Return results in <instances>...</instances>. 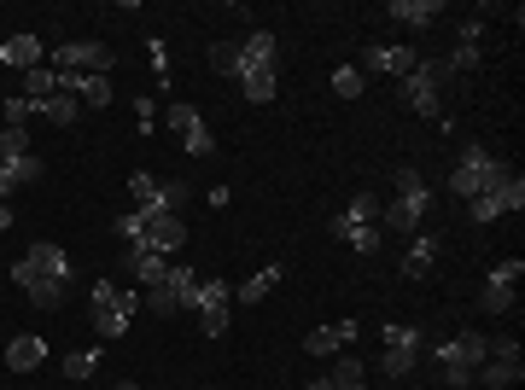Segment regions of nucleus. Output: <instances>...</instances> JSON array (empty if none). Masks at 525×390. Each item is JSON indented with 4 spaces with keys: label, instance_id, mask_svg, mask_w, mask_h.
Wrapping results in <instances>:
<instances>
[{
    "label": "nucleus",
    "instance_id": "nucleus-10",
    "mask_svg": "<svg viewBox=\"0 0 525 390\" xmlns=\"http://www.w3.org/2000/svg\"><path fill=\"white\" fill-rule=\"evenodd\" d=\"M508 210H525V175H514V169L467 204V216H473V222H496V216H508Z\"/></svg>",
    "mask_w": 525,
    "mask_h": 390
},
{
    "label": "nucleus",
    "instance_id": "nucleus-8",
    "mask_svg": "<svg viewBox=\"0 0 525 390\" xmlns=\"http://www.w3.org/2000/svg\"><path fill=\"white\" fill-rule=\"evenodd\" d=\"M187 309L199 315L205 338H222V332H228V315H234V286H228V280H199V292H193Z\"/></svg>",
    "mask_w": 525,
    "mask_h": 390
},
{
    "label": "nucleus",
    "instance_id": "nucleus-6",
    "mask_svg": "<svg viewBox=\"0 0 525 390\" xmlns=\"http://www.w3.org/2000/svg\"><path fill=\"white\" fill-rule=\"evenodd\" d=\"M444 82H450V65H444V59H420V65L403 76V105H409V111H420V117H438Z\"/></svg>",
    "mask_w": 525,
    "mask_h": 390
},
{
    "label": "nucleus",
    "instance_id": "nucleus-12",
    "mask_svg": "<svg viewBox=\"0 0 525 390\" xmlns=\"http://www.w3.org/2000/svg\"><path fill=\"white\" fill-rule=\"evenodd\" d=\"M53 70H70V76H111V47H105V41H65V47H53Z\"/></svg>",
    "mask_w": 525,
    "mask_h": 390
},
{
    "label": "nucleus",
    "instance_id": "nucleus-22",
    "mask_svg": "<svg viewBox=\"0 0 525 390\" xmlns=\"http://www.w3.org/2000/svg\"><path fill=\"white\" fill-rule=\"evenodd\" d=\"M327 228H380V198H374V193H356L339 216H327Z\"/></svg>",
    "mask_w": 525,
    "mask_h": 390
},
{
    "label": "nucleus",
    "instance_id": "nucleus-35",
    "mask_svg": "<svg viewBox=\"0 0 525 390\" xmlns=\"http://www.w3.org/2000/svg\"><path fill=\"white\" fill-rule=\"evenodd\" d=\"M333 385H339V390H356V385H362V361H356V356H339V367H333Z\"/></svg>",
    "mask_w": 525,
    "mask_h": 390
},
{
    "label": "nucleus",
    "instance_id": "nucleus-4",
    "mask_svg": "<svg viewBox=\"0 0 525 390\" xmlns=\"http://www.w3.org/2000/svg\"><path fill=\"white\" fill-rule=\"evenodd\" d=\"M140 303H146V297L123 292L117 280H94V332H100V338H123V332L135 326Z\"/></svg>",
    "mask_w": 525,
    "mask_h": 390
},
{
    "label": "nucleus",
    "instance_id": "nucleus-18",
    "mask_svg": "<svg viewBox=\"0 0 525 390\" xmlns=\"http://www.w3.org/2000/svg\"><path fill=\"white\" fill-rule=\"evenodd\" d=\"M438 251H444V245H438V233H415V239H409V251H403V280H426V274L438 268Z\"/></svg>",
    "mask_w": 525,
    "mask_h": 390
},
{
    "label": "nucleus",
    "instance_id": "nucleus-25",
    "mask_svg": "<svg viewBox=\"0 0 525 390\" xmlns=\"http://www.w3.org/2000/svg\"><path fill=\"white\" fill-rule=\"evenodd\" d=\"M280 280H286V262H269V268H257L240 292H234V303H245V309H251V303H263V297L275 292Z\"/></svg>",
    "mask_w": 525,
    "mask_h": 390
},
{
    "label": "nucleus",
    "instance_id": "nucleus-37",
    "mask_svg": "<svg viewBox=\"0 0 525 390\" xmlns=\"http://www.w3.org/2000/svg\"><path fill=\"white\" fill-rule=\"evenodd\" d=\"M479 41H485V18H467L461 24V47H479Z\"/></svg>",
    "mask_w": 525,
    "mask_h": 390
},
{
    "label": "nucleus",
    "instance_id": "nucleus-23",
    "mask_svg": "<svg viewBox=\"0 0 525 390\" xmlns=\"http://www.w3.org/2000/svg\"><path fill=\"white\" fill-rule=\"evenodd\" d=\"M47 361V338H35V332H18L12 344H6V367L12 373H35Z\"/></svg>",
    "mask_w": 525,
    "mask_h": 390
},
{
    "label": "nucleus",
    "instance_id": "nucleus-14",
    "mask_svg": "<svg viewBox=\"0 0 525 390\" xmlns=\"http://www.w3.org/2000/svg\"><path fill=\"white\" fill-rule=\"evenodd\" d=\"M164 123H170V134L187 146V158H210V152H216V134L205 129V117H199L193 105H170Z\"/></svg>",
    "mask_w": 525,
    "mask_h": 390
},
{
    "label": "nucleus",
    "instance_id": "nucleus-7",
    "mask_svg": "<svg viewBox=\"0 0 525 390\" xmlns=\"http://www.w3.org/2000/svg\"><path fill=\"white\" fill-rule=\"evenodd\" d=\"M129 193L140 198V216H175V204H187V187L152 175V169H135V175H129Z\"/></svg>",
    "mask_w": 525,
    "mask_h": 390
},
{
    "label": "nucleus",
    "instance_id": "nucleus-11",
    "mask_svg": "<svg viewBox=\"0 0 525 390\" xmlns=\"http://www.w3.org/2000/svg\"><path fill=\"white\" fill-rule=\"evenodd\" d=\"M520 280H525V262H520V257H502V262L485 274L479 309H485V315H508V309H514V286H520Z\"/></svg>",
    "mask_w": 525,
    "mask_h": 390
},
{
    "label": "nucleus",
    "instance_id": "nucleus-3",
    "mask_svg": "<svg viewBox=\"0 0 525 390\" xmlns=\"http://www.w3.org/2000/svg\"><path fill=\"white\" fill-rule=\"evenodd\" d=\"M426 210H432V187L420 181L415 169H397V198L380 210V228H391V233H420Z\"/></svg>",
    "mask_w": 525,
    "mask_h": 390
},
{
    "label": "nucleus",
    "instance_id": "nucleus-19",
    "mask_svg": "<svg viewBox=\"0 0 525 390\" xmlns=\"http://www.w3.org/2000/svg\"><path fill=\"white\" fill-rule=\"evenodd\" d=\"M385 18H397V24H409V30H432V24L444 18V0H391Z\"/></svg>",
    "mask_w": 525,
    "mask_h": 390
},
{
    "label": "nucleus",
    "instance_id": "nucleus-28",
    "mask_svg": "<svg viewBox=\"0 0 525 390\" xmlns=\"http://www.w3.org/2000/svg\"><path fill=\"white\" fill-rule=\"evenodd\" d=\"M41 117H47L53 129H70V123L82 117V99H76V94H65V88H59V94H53V99H47V105H41Z\"/></svg>",
    "mask_w": 525,
    "mask_h": 390
},
{
    "label": "nucleus",
    "instance_id": "nucleus-17",
    "mask_svg": "<svg viewBox=\"0 0 525 390\" xmlns=\"http://www.w3.org/2000/svg\"><path fill=\"white\" fill-rule=\"evenodd\" d=\"M356 321H333V326H315L310 338H304V350L310 356H345V344H356Z\"/></svg>",
    "mask_w": 525,
    "mask_h": 390
},
{
    "label": "nucleus",
    "instance_id": "nucleus-30",
    "mask_svg": "<svg viewBox=\"0 0 525 390\" xmlns=\"http://www.w3.org/2000/svg\"><path fill=\"white\" fill-rule=\"evenodd\" d=\"M333 239H345L350 251H362V257H374L380 251V228H327Z\"/></svg>",
    "mask_w": 525,
    "mask_h": 390
},
{
    "label": "nucleus",
    "instance_id": "nucleus-38",
    "mask_svg": "<svg viewBox=\"0 0 525 390\" xmlns=\"http://www.w3.org/2000/svg\"><path fill=\"white\" fill-rule=\"evenodd\" d=\"M152 70H158V82H170V53H164V41H152Z\"/></svg>",
    "mask_w": 525,
    "mask_h": 390
},
{
    "label": "nucleus",
    "instance_id": "nucleus-36",
    "mask_svg": "<svg viewBox=\"0 0 525 390\" xmlns=\"http://www.w3.org/2000/svg\"><path fill=\"white\" fill-rule=\"evenodd\" d=\"M444 65H450V76L455 70H479V47H461V41H455V53L444 59Z\"/></svg>",
    "mask_w": 525,
    "mask_h": 390
},
{
    "label": "nucleus",
    "instance_id": "nucleus-16",
    "mask_svg": "<svg viewBox=\"0 0 525 390\" xmlns=\"http://www.w3.org/2000/svg\"><path fill=\"white\" fill-rule=\"evenodd\" d=\"M415 65H420L415 47H385V41H374V47H368V59H362V76H368V70H385V76H397V82H403Z\"/></svg>",
    "mask_w": 525,
    "mask_h": 390
},
{
    "label": "nucleus",
    "instance_id": "nucleus-31",
    "mask_svg": "<svg viewBox=\"0 0 525 390\" xmlns=\"http://www.w3.org/2000/svg\"><path fill=\"white\" fill-rule=\"evenodd\" d=\"M362 88H368L362 65H339V70H333V94H339V99H362Z\"/></svg>",
    "mask_w": 525,
    "mask_h": 390
},
{
    "label": "nucleus",
    "instance_id": "nucleus-5",
    "mask_svg": "<svg viewBox=\"0 0 525 390\" xmlns=\"http://www.w3.org/2000/svg\"><path fill=\"white\" fill-rule=\"evenodd\" d=\"M502 175H508V163L502 158H490L485 146H467L461 163H455V175H450V193L461 198V204H473V198L485 193V187H496Z\"/></svg>",
    "mask_w": 525,
    "mask_h": 390
},
{
    "label": "nucleus",
    "instance_id": "nucleus-33",
    "mask_svg": "<svg viewBox=\"0 0 525 390\" xmlns=\"http://www.w3.org/2000/svg\"><path fill=\"white\" fill-rule=\"evenodd\" d=\"M210 65L222 70L228 82H240V76H245V65H240V47H228V41H216V47H210Z\"/></svg>",
    "mask_w": 525,
    "mask_h": 390
},
{
    "label": "nucleus",
    "instance_id": "nucleus-24",
    "mask_svg": "<svg viewBox=\"0 0 525 390\" xmlns=\"http://www.w3.org/2000/svg\"><path fill=\"white\" fill-rule=\"evenodd\" d=\"M35 181H41V158H6L0 163V198H12L18 193V187H35Z\"/></svg>",
    "mask_w": 525,
    "mask_h": 390
},
{
    "label": "nucleus",
    "instance_id": "nucleus-40",
    "mask_svg": "<svg viewBox=\"0 0 525 390\" xmlns=\"http://www.w3.org/2000/svg\"><path fill=\"white\" fill-rule=\"evenodd\" d=\"M117 390H140V385H117Z\"/></svg>",
    "mask_w": 525,
    "mask_h": 390
},
{
    "label": "nucleus",
    "instance_id": "nucleus-13",
    "mask_svg": "<svg viewBox=\"0 0 525 390\" xmlns=\"http://www.w3.org/2000/svg\"><path fill=\"white\" fill-rule=\"evenodd\" d=\"M380 338H385V361H380L385 379H409V373H415V361H420V332H415V326L391 321Z\"/></svg>",
    "mask_w": 525,
    "mask_h": 390
},
{
    "label": "nucleus",
    "instance_id": "nucleus-32",
    "mask_svg": "<svg viewBox=\"0 0 525 390\" xmlns=\"http://www.w3.org/2000/svg\"><path fill=\"white\" fill-rule=\"evenodd\" d=\"M30 117H41V105H35V99H6V105H0V123H6V129H24V123H30Z\"/></svg>",
    "mask_w": 525,
    "mask_h": 390
},
{
    "label": "nucleus",
    "instance_id": "nucleus-15",
    "mask_svg": "<svg viewBox=\"0 0 525 390\" xmlns=\"http://www.w3.org/2000/svg\"><path fill=\"white\" fill-rule=\"evenodd\" d=\"M135 251H152V257H164V262H170L175 251H187V228H181V216H146Z\"/></svg>",
    "mask_w": 525,
    "mask_h": 390
},
{
    "label": "nucleus",
    "instance_id": "nucleus-1",
    "mask_svg": "<svg viewBox=\"0 0 525 390\" xmlns=\"http://www.w3.org/2000/svg\"><path fill=\"white\" fill-rule=\"evenodd\" d=\"M12 286L30 297L35 309H65L76 274H70V257L59 245H30L24 257L12 262Z\"/></svg>",
    "mask_w": 525,
    "mask_h": 390
},
{
    "label": "nucleus",
    "instance_id": "nucleus-39",
    "mask_svg": "<svg viewBox=\"0 0 525 390\" xmlns=\"http://www.w3.org/2000/svg\"><path fill=\"white\" fill-rule=\"evenodd\" d=\"M310 390H339V385H333V379H315V385Z\"/></svg>",
    "mask_w": 525,
    "mask_h": 390
},
{
    "label": "nucleus",
    "instance_id": "nucleus-2",
    "mask_svg": "<svg viewBox=\"0 0 525 390\" xmlns=\"http://www.w3.org/2000/svg\"><path fill=\"white\" fill-rule=\"evenodd\" d=\"M485 356H490V338H479V332H455L450 344L432 350L444 390H473V373H479V361Z\"/></svg>",
    "mask_w": 525,
    "mask_h": 390
},
{
    "label": "nucleus",
    "instance_id": "nucleus-9",
    "mask_svg": "<svg viewBox=\"0 0 525 390\" xmlns=\"http://www.w3.org/2000/svg\"><path fill=\"white\" fill-rule=\"evenodd\" d=\"M193 292H199V274H193L187 262H170V274L146 292V309H152V315H175V309L193 303Z\"/></svg>",
    "mask_w": 525,
    "mask_h": 390
},
{
    "label": "nucleus",
    "instance_id": "nucleus-21",
    "mask_svg": "<svg viewBox=\"0 0 525 390\" xmlns=\"http://www.w3.org/2000/svg\"><path fill=\"white\" fill-rule=\"evenodd\" d=\"M123 274H129L135 286H146V292H152V286H158V280L170 274V262H164V257H152V251H135V245H129V251H123Z\"/></svg>",
    "mask_w": 525,
    "mask_h": 390
},
{
    "label": "nucleus",
    "instance_id": "nucleus-34",
    "mask_svg": "<svg viewBox=\"0 0 525 390\" xmlns=\"http://www.w3.org/2000/svg\"><path fill=\"white\" fill-rule=\"evenodd\" d=\"M6 158H30V134L0 123V163H6Z\"/></svg>",
    "mask_w": 525,
    "mask_h": 390
},
{
    "label": "nucleus",
    "instance_id": "nucleus-26",
    "mask_svg": "<svg viewBox=\"0 0 525 390\" xmlns=\"http://www.w3.org/2000/svg\"><path fill=\"white\" fill-rule=\"evenodd\" d=\"M240 94L251 99V105H269V99L280 94V70H245Z\"/></svg>",
    "mask_w": 525,
    "mask_h": 390
},
{
    "label": "nucleus",
    "instance_id": "nucleus-20",
    "mask_svg": "<svg viewBox=\"0 0 525 390\" xmlns=\"http://www.w3.org/2000/svg\"><path fill=\"white\" fill-rule=\"evenodd\" d=\"M41 35H12V41H0V70H35L41 65Z\"/></svg>",
    "mask_w": 525,
    "mask_h": 390
},
{
    "label": "nucleus",
    "instance_id": "nucleus-29",
    "mask_svg": "<svg viewBox=\"0 0 525 390\" xmlns=\"http://www.w3.org/2000/svg\"><path fill=\"white\" fill-rule=\"evenodd\" d=\"M100 361H105L100 344H94V350H70V356H65V379H94V373H100Z\"/></svg>",
    "mask_w": 525,
    "mask_h": 390
},
{
    "label": "nucleus",
    "instance_id": "nucleus-27",
    "mask_svg": "<svg viewBox=\"0 0 525 390\" xmlns=\"http://www.w3.org/2000/svg\"><path fill=\"white\" fill-rule=\"evenodd\" d=\"M53 94H59V70H53V65H35V70H24V99H35V105H47Z\"/></svg>",
    "mask_w": 525,
    "mask_h": 390
}]
</instances>
